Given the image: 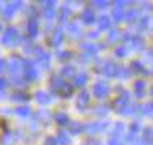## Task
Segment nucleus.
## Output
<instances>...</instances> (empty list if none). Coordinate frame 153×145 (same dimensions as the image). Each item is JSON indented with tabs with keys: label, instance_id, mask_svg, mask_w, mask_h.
I'll return each instance as SVG.
<instances>
[{
	"label": "nucleus",
	"instance_id": "f257e3e1",
	"mask_svg": "<svg viewBox=\"0 0 153 145\" xmlns=\"http://www.w3.org/2000/svg\"><path fill=\"white\" fill-rule=\"evenodd\" d=\"M21 41V36L18 34V31L15 28H8L7 31H3L2 34V42L5 46H16Z\"/></svg>",
	"mask_w": 153,
	"mask_h": 145
},
{
	"label": "nucleus",
	"instance_id": "f03ea898",
	"mask_svg": "<svg viewBox=\"0 0 153 145\" xmlns=\"http://www.w3.org/2000/svg\"><path fill=\"white\" fill-rule=\"evenodd\" d=\"M117 70L119 65H116L112 60H104V62L98 64V72L108 75V77H117Z\"/></svg>",
	"mask_w": 153,
	"mask_h": 145
},
{
	"label": "nucleus",
	"instance_id": "7ed1b4c3",
	"mask_svg": "<svg viewBox=\"0 0 153 145\" xmlns=\"http://www.w3.org/2000/svg\"><path fill=\"white\" fill-rule=\"evenodd\" d=\"M23 68H25V78L26 80H36L39 77V70L36 68L33 60H30V59L23 60Z\"/></svg>",
	"mask_w": 153,
	"mask_h": 145
},
{
	"label": "nucleus",
	"instance_id": "20e7f679",
	"mask_svg": "<svg viewBox=\"0 0 153 145\" xmlns=\"http://www.w3.org/2000/svg\"><path fill=\"white\" fill-rule=\"evenodd\" d=\"M21 68H23V60H21L18 56H13L12 60L8 62V72H10V75H12V78L18 77V74H20Z\"/></svg>",
	"mask_w": 153,
	"mask_h": 145
},
{
	"label": "nucleus",
	"instance_id": "39448f33",
	"mask_svg": "<svg viewBox=\"0 0 153 145\" xmlns=\"http://www.w3.org/2000/svg\"><path fill=\"white\" fill-rule=\"evenodd\" d=\"M34 54H36V59H38L39 67L49 68V65H51V56H49V54L44 52V49H42V48H34Z\"/></svg>",
	"mask_w": 153,
	"mask_h": 145
},
{
	"label": "nucleus",
	"instance_id": "423d86ee",
	"mask_svg": "<svg viewBox=\"0 0 153 145\" xmlns=\"http://www.w3.org/2000/svg\"><path fill=\"white\" fill-rule=\"evenodd\" d=\"M109 91H111V86L106 82H98L93 86V95L96 98H106L109 95Z\"/></svg>",
	"mask_w": 153,
	"mask_h": 145
},
{
	"label": "nucleus",
	"instance_id": "0eeeda50",
	"mask_svg": "<svg viewBox=\"0 0 153 145\" xmlns=\"http://www.w3.org/2000/svg\"><path fill=\"white\" fill-rule=\"evenodd\" d=\"M124 41L129 42L127 48H132V49H140L142 44H143V39L137 34H132V33H126L124 34Z\"/></svg>",
	"mask_w": 153,
	"mask_h": 145
},
{
	"label": "nucleus",
	"instance_id": "6e6552de",
	"mask_svg": "<svg viewBox=\"0 0 153 145\" xmlns=\"http://www.w3.org/2000/svg\"><path fill=\"white\" fill-rule=\"evenodd\" d=\"M21 5H23L21 2H10V3H5V5L2 7L3 20H10V18L13 16V13H15V10H16V8H20Z\"/></svg>",
	"mask_w": 153,
	"mask_h": 145
},
{
	"label": "nucleus",
	"instance_id": "1a4fd4ad",
	"mask_svg": "<svg viewBox=\"0 0 153 145\" xmlns=\"http://www.w3.org/2000/svg\"><path fill=\"white\" fill-rule=\"evenodd\" d=\"M108 127V122L106 121H101V122H90V124H86L85 126V130L90 134V135H94V134H98V132H103V130H106Z\"/></svg>",
	"mask_w": 153,
	"mask_h": 145
},
{
	"label": "nucleus",
	"instance_id": "9d476101",
	"mask_svg": "<svg viewBox=\"0 0 153 145\" xmlns=\"http://www.w3.org/2000/svg\"><path fill=\"white\" fill-rule=\"evenodd\" d=\"M26 31H28V36L30 38H36L38 36V31H39V23L36 20V16H30L26 21Z\"/></svg>",
	"mask_w": 153,
	"mask_h": 145
},
{
	"label": "nucleus",
	"instance_id": "9b49d317",
	"mask_svg": "<svg viewBox=\"0 0 153 145\" xmlns=\"http://www.w3.org/2000/svg\"><path fill=\"white\" fill-rule=\"evenodd\" d=\"M64 86H65V82L62 80L59 75H52L51 77V90H52V93H60Z\"/></svg>",
	"mask_w": 153,
	"mask_h": 145
},
{
	"label": "nucleus",
	"instance_id": "f8f14e48",
	"mask_svg": "<svg viewBox=\"0 0 153 145\" xmlns=\"http://www.w3.org/2000/svg\"><path fill=\"white\" fill-rule=\"evenodd\" d=\"M130 104V96H129V93H126L124 91L121 96H117V100L114 101V106L117 108V111H121L124 109V108H127Z\"/></svg>",
	"mask_w": 153,
	"mask_h": 145
},
{
	"label": "nucleus",
	"instance_id": "ddd939ff",
	"mask_svg": "<svg viewBox=\"0 0 153 145\" xmlns=\"http://www.w3.org/2000/svg\"><path fill=\"white\" fill-rule=\"evenodd\" d=\"M64 30L59 26V28H56V30L52 31V36H51V44L52 46H60L62 44V41H64Z\"/></svg>",
	"mask_w": 153,
	"mask_h": 145
},
{
	"label": "nucleus",
	"instance_id": "4468645a",
	"mask_svg": "<svg viewBox=\"0 0 153 145\" xmlns=\"http://www.w3.org/2000/svg\"><path fill=\"white\" fill-rule=\"evenodd\" d=\"M88 104H90V93L88 91H82L78 95V100H76V108H78L80 111H83Z\"/></svg>",
	"mask_w": 153,
	"mask_h": 145
},
{
	"label": "nucleus",
	"instance_id": "2eb2a0df",
	"mask_svg": "<svg viewBox=\"0 0 153 145\" xmlns=\"http://www.w3.org/2000/svg\"><path fill=\"white\" fill-rule=\"evenodd\" d=\"M80 18H82V21H83V23L90 25V23H93V21H94V12H93V10L88 7V8H85V10L82 12V15H80Z\"/></svg>",
	"mask_w": 153,
	"mask_h": 145
},
{
	"label": "nucleus",
	"instance_id": "dca6fc26",
	"mask_svg": "<svg viewBox=\"0 0 153 145\" xmlns=\"http://www.w3.org/2000/svg\"><path fill=\"white\" fill-rule=\"evenodd\" d=\"M82 49L85 51V54L86 56H94V54L98 52V51H100V46H96V44H90V42H83L82 44Z\"/></svg>",
	"mask_w": 153,
	"mask_h": 145
},
{
	"label": "nucleus",
	"instance_id": "f3484780",
	"mask_svg": "<svg viewBox=\"0 0 153 145\" xmlns=\"http://www.w3.org/2000/svg\"><path fill=\"white\" fill-rule=\"evenodd\" d=\"M36 101H38L39 104H49L51 101H52V96L46 91H38L36 93Z\"/></svg>",
	"mask_w": 153,
	"mask_h": 145
},
{
	"label": "nucleus",
	"instance_id": "a211bd4d",
	"mask_svg": "<svg viewBox=\"0 0 153 145\" xmlns=\"http://www.w3.org/2000/svg\"><path fill=\"white\" fill-rule=\"evenodd\" d=\"M143 91H145V82L143 80H138V82L134 83V93H135L137 98L143 96Z\"/></svg>",
	"mask_w": 153,
	"mask_h": 145
},
{
	"label": "nucleus",
	"instance_id": "6ab92c4d",
	"mask_svg": "<svg viewBox=\"0 0 153 145\" xmlns=\"http://www.w3.org/2000/svg\"><path fill=\"white\" fill-rule=\"evenodd\" d=\"M67 31L70 33L74 38H76V36L82 34V30H80L78 23H75V21H74V23H68V25H67Z\"/></svg>",
	"mask_w": 153,
	"mask_h": 145
},
{
	"label": "nucleus",
	"instance_id": "aec40b11",
	"mask_svg": "<svg viewBox=\"0 0 153 145\" xmlns=\"http://www.w3.org/2000/svg\"><path fill=\"white\" fill-rule=\"evenodd\" d=\"M124 132H126V126H124L122 122H117V124L114 126V129H112V137L121 139V137L124 135Z\"/></svg>",
	"mask_w": 153,
	"mask_h": 145
},
{
	"label": "nucleus",
	"instance_id": "412c9836",
	"mask_svg": "<svg viewBox=\"0 0 153 145\" xmlns=\"http://www.w3.org/2000/svg\"><path fill=\"white\" fill-rule=\"evenodd\" d=\"M86 82H88V74L82 72V74L75 75V86H83Z\"/></svg>",
	"mask_w": 153,
	"mask_h": 145
},
{
	"label": "nucleus",
	"instance_id": "4be33fe9",
	"mask_svg": "<svg viewBox=\"0 0 153 145\" xmlns=\"http://www.w3.org/2000/svg\"><path fill=\"white\" fill-rule=\"evenodd\" d=\"M60 75L62 77H74L75 75V67L74 65H65V67H62V70H60Z\"/></svg>",
	"mask_w": 153,
	"mask_h": 145
},
{
	"label": "nucleus",
	"instance_id": "5701e85b",
	"mask_svg": "<svg viewBox=\"0 0 153 145\" xmlns=\"http://www.w3.org/2000/svg\"><path fill=\"white\" fill-rule=\"evenodd\" d=\"M129 68H130V70H134V72H137V74H148V72L145 70V67L138 62V60H134V62L130 64Z\"/></svg>",
	"mask_w": 153,
	"mask_h": 145
},
{
	"label": "nucleus",
	"instance_id": "b1692460",
	"mask_svg": "<svg viewBox=\"0 0 153 145\" xmlns=\"http://www.w3.org/2000/svg\"><path fill=\"white\" fill-rule=\"evenodd\" d=\"M54 119H56V122H57V124H60V126L70 124V122H68V116L65 113H57L56 116H54Z\"/></svg>",
	"mask_w": 153,
	"mask_h": 145
},
{
	"label": "nucleus",
	"instance_id": "393cba45",
	"mask_svg": "<svg viewBox=\"0 0 153 145\" xmlns=\"http://www.w3.org/2000/svg\"><path fill=\"white\" fill-rule=\"evenodd\" d=\"M114 54H116V57H126L127 54H129V48H127V44L117 46L116 51H114Z\"/></svg>",
	"mask_w": 153,
	"mask_h": 145
},
{
	"label": "nucleus",
	"instance_id": "a878e982",
	"mask_svg": "<svg viewBox=\"0 0 153 145\" xmlns=\"http://www.w3.org/2000/svg\"><path fill=\"white\" fill-rule=\"evenodd\" d=\"M138 16H140V12L138 10H130V12H127L126 13V18H127V21H130V23H135V21L138 20Z\"/></svg>",
	"mask_w": 153,
	"mask_h": 145
},
{
	"label": "nucleus",
	"instance_id": "bb28decb",
	"mask_svg": "<svg viewBox=\"0 0 153 145\" xmlns=\"http://www.w3.org/2000/svg\"><path fill=\"white\" fill-rule=\"evenodd\" d=\"M137 109H138L137 104H129V106L124 108V109H121L119 113L124 114V116H132V114H135V113H137Z\"/></svg>",
	"mask_w": 153,
	"mask_h": 145
},
{
	"label": "nucleus",
	"instance_id": "cd10ccee",
	"mask_svg": "<svg viewBox=\"0 0 153 145\" xmlns=\"http://www.w3.org/2000/svg\"><path fill=\"white\" fill-rule=\"evenodd\" d=\"M140 113L145 114V116L153 114V101H148V103L143 104V106H140Z\"/></svg>",
	"mask_w": 153,
	"mask_h": 145
},
{
	"label": "nucleus",
	"instance_id": "c85d7f7f",
	"mask_svg": "<svg viewBox=\"0 0 153 145\" xmlns=\"http://www.w3.org/2000/svg\"><path fill=\"white\" fill-rule=\"evenodd\" d=\"M57 142L62 144V145H68V144H70V135H68V134H65L64 130H60L59 135H57Z\"/></svg>",
	"mask_w": 153,
	"mask_h": 145
},
{
	"label": "nucleus",
	"instance_id": "c756f323",
	"mask_svg": "<svg viewBox=\"0 0 153 145\" xmlns=\"http://www.w3.org/2000/svg\"><path fill=\"white\" fill-rule=\"evenodd\" d=\"M30 113H31V111H30V108H28V106H18L15 109V114L20 116V117H28Z\"/></svg>",
	"mask_w": 153,
	"mask_h": 145
},
{
	"label": "nucleus",
	"instance_id": "7c9ffc66",
	"mask_svg": "<svg viewBox=\"0 0 153 145\" xmlns=\"http://www.w3.org/2000/svg\"><path fill=\"white\" fill-rule=\"evenodd\" d=\"M98 26H100V30H108V28L111 26V20H109V16H101L100 20H98Z\"/></svg>",
	"mask_w": 153,
	"mask_h": 145
},
{
	"label": "nucleus",
	"instance_id": "2f4dec72",
	"mask_svg": "<svg viewBox=\"0 0 153 145\" xmlns=\"http://www.w3.org/2000/svg\"><path fill=\"white\" fill-rule=\"evenodd\" d=\"M130 75H132L130 68H127V67H121V65H119V70H117V78H129Z\"/></svg>",
	"mask_w": 153,
	"mask_h": 145
},
{
	"label": "nucleus",
	"instance_id": "473e14b6",
	"mask_svg": "<svg viewBox=\"0 0 153 145\" xmlns=\"http://www.w3.org/2000/svg\"><path fill=\"white\" fill-rule=\"evenodd\" d=\"M70 15H72V8H70L68 5H64V7L60 8V21H65Z\"/></svg>",
	"mask_w": 153,
	"mask_h": 145
},
{
	"label": "nucleus",
	"instance_id": "72a5a7b5",
	"mask_svg": "<svg viewBox=\"0 0 153 145\" xmlns=\"http://www.w3.org/2000/svg\"><path fill=\"white\" fill-rule=\"evenodd\" d=\"M82 130H85V126L80 122H70V132L72 134H80Z\"/></svg>",
	"mask_w": 153,
	"mask_h": 145
},
{
	"label": "nucleus",
	"instance_id": "f704fd0d",
	"mask_svg": "<svg viewBox=\"0 0 153 145\" xmlns=\"http://www.w3.org/2000/svg\"><path fill=\"white\" fill-rule=\"evenodd\" d=\"M112 18H114V21H121L122 18H126V13H124L122 8H114L112 10Z\"/></svg>",
	"mask_w": 153,
	"mask_h": 145
},
{
	"label": "nucleus",
	"instance_id": "c9c22d12",
	"mask_svg": "<svg viewBox=\"0 0 153 145\" xmlns=\"http://www.w3.org/2000/svg\"><path fill=\"white\" fill-rule=\"evenodd\" d=\"M72 91H74V86H72V85H68V83H65V86L62 88L60 95L64 96V98H70V96H72Z\"/></svg>",
	"mask_w": 153,
	"mask_h": 145
},
{
	"label": "nucleus",
	"instance_id": "e433bc0d",
	"mask_svg": "<svg viewBox=\"0 0 153 145\" xmlns=\"http://www.w3.org/2000/svg\"><path fill=\"white\" fill-rule=\"evenodd\" d=\"M142 140H145V142L153 140V130L152 129H143L142 130Z\"/></svg>",
	"mask_w": 153,
	"mask_h": 145
},
{
	"label": "nucleus",
	"instance_id": "4c0bfd02",
	"mask_svg": "<svg viewBox=\"0 0 153 145\" xmlns=\"http://www.w3.org/2000/svg\"><path fill=\"white\" fill-rule=\"evenodd\" d=\"M26 82H28L26 78H20V77H16V78H12V85H13V86H18V88H21V86L28 85Z\"/></svg>",
	"mask_w": 153,
	"mask_h": 145
},
{
	"label": "nucleus",
	"instance_id": "58836bf2",
	"mask_svg": "<svg viewBox=\"0 0 153 145\" xmlns=\"http://www.w3.org/2000/svg\"><path fill=\"white\" fill-rule=\"evenodd\" d=\"M38 119L39 121H47V119H51V113L46 109H39L38 111Z\"/></svg>",
	"mask_w": 153,
	"mask_h": 145
},
{
	"label": "nucleus",
	"instance_id": "ea45409f",
	"mask_svg": "<svg viewBox=\"0 0 153 145\" xmlns=\"http://www.w3.org/2000/svg\"><path fill=\"white\" fill-rule=\"evenodd\" d=\"M2 144L3 145H12L13 144V134L12 132H5V135H3V139H2Z\"/></svg>",
	"mask_w": 153,
	"mask_h": 145
},
{
	"label": "nucleus",
	"instance_id": "a19ab883",
	"mask_svg": "<svg viewBox=\"0 0 153 145\" xmlns=\"http://www.w3.org/2000/svg\"><path fill=\"white\" fill-rule=\"evenodd\" d=\"M148 23H150V18H148V16L140 18V21H138V30H147Z\"/></svg>",
	"mask_w": 153,
	"mask_h": 145
},
{
	"label": "nucleus",
	"instance_id": "79ce46f5",
	"mask_svg": "<svg viewBox=\"0 0 153 145\" xmlns=\"http://www.w3.org/2000/svg\"><path fill=\"white\" fill-rule=\"evenodd\" d=\"M140 130H143V129H142V124H140V121H135V122H132V126H130V132H132V134H137V132H140Z\"/></svg>",
	"mask_w": 153,
	"mask_h": 145
},
{
	"label": "nucleus",
	"instance_id": "37998d69",
	"mask_svg": "<svg viewBox=\"0 0 153 145\" xmlns=\"http://www.w3.org/2000/svg\"><path fill=\"white\" fill-rule=\"evenodd\" d=\"M117 38H119V31L117 30H111V31H109V36H108V41L109 42L117 41Z\"/></svg>",
	"mask_w": 153,
	"mask_h": 145
},
{
	"label": "nucleus",
	"instance_id": "c03bdc74",
	"mask_svg": "<svg viewBox=\"0 0 153 145\" xmlns=\"http://www.w3.org/2000/svg\"><path fill=\"white\" fill-rule=\"evenodd\" d=\"M94 114L96 116H106L108 114V106H98L94 109Z\"/></svg>",
	"mask_w": 153,
	"mask_h": 145
},
{
	"label": "nucleus",
	"instance_id": "a18cd8bd",
	"mask_svg": "<svg viewBox=\"0 0 153 145\" xmlns=\"http://www.w3.org/2000/svg\"><path fill=\"white\" fill-rule=\"evenodd\" d=\"M12 100L13 101H26L28 96L25 93H15V95H12Z\"/></svg>",
	"mask_w": 153,
	"mask_h": 145
},
{
	"label": "nucleus",
	"instance_id": "49530a36",
	"mask_svg": "<svg viewBox=\"0 0 153 145\" xmlns=\"http://www.w3.org/2000/svg\"><path fill=\"white\" fill-rule=\"evenodd\" d=\"M108 145H126V144L121 142V139H117V137H111L108 140Z\"/></svg>",
	"mask_w": 153,
	"mask_h": 145
},
{
	"label": "nucleus",
	"instance_id": "de8ad7c7",
	"mask_svg": "<svg viewBox=\"0 0 153 145\" xmlns=\"http://www.w3.org/2000/svg\"><path fill=\"white\" fill-rule=\"evenodd\" d=\"M68 57H70V52H64V51L57 52V59H60V60H67Z\"/></svg>",
	"mask_w": 153,
	"mask_h": 145
},
{
	"label": "nucleus",
	"instance_id": "09e8293b",
	"mask_svg": "<svg viewBox=\"0 0 153 145\" xmlns=\"http://www.w3.org/2000/svg\"><path fill=\"white\" fill-rule=\"evenodd\" d=\"M93 5L96 7V8H106L109 3L108 2H103V0H96V2H93Z\"/></svg>",
	"mask_w": 153,
	"mask_h": 145
},
{
	"label": "nucleus",
	"instance_id": "8fccbe9b",
	"mask_svg": "<svg viewBox=\"0 0 153 145\" xmlns=\"http://www.w3.org/2000/svg\"><path fill=\"white\" fill-rule=\"evenodd\" d=\"M23 51H25L26 54H30V52H33V51H34V49H33V46H31V42H30V41H26V44L23 46Z\"/></svg>",
	"mask_w": 153,
	"mask_h": 145
},
{
	"label": "nucleus",
	"instance_id": "3c124183",
	"mask_svg": "<svg viewBox=\"0 0 153 145\" xmlns=\"http://www.w3.org/2000/svg\"><path fill=\"white\" fill-rule=\"evenodd\" d=\"M127 3H129V2H122V0H121V2H114V8H122L124 10V7H126Z\"/></svg>",
	"mask_w": 153,
	"mask_h": 145
},
{
	"label": "nucleus",
	"instance_id": "603ef678",
	"mask_svg": "<svg viewBox=\"0 0 153 145\" xmlns=\"http://www.w3.org/2000/svg\"><path fill=\"white\" fill-rule=\"evenodd\" d=\"M56 142H57V140L54 139V137H47L46 142H44V145H56Z\"/></svg>",
	"mask_w": 153,
	"mask_h": 145
},
{
	"label": "nucleus",
	"instance_id": "864d4df0",
	"mask_svg": "<svg viewBox=\"0 0 153 145\" xmlns=\"http://www.w3.org/2000/svg\"><path fill=\"white\" fill-rule=\"evenodd\" d=\"M7 85H8V82H7V78H2V80H0V88H2V91H5Z\"/></svg>",
	"mask_w": 153,
	"mask_h": 145
},
{
	"label": "nucleus",
	"instance_id": "5fc2aeb1",
	"mask_svg": "<svg viewBox=\"0 0 153 145\" xmlns=\"http://www.w3.org/2000/svg\"><path fill=\"white\" fill-rule=\"evenodd\" d=\"M88 38H90V39H96V38H100V31H93V33H88Z\"/></svg>",
	"mask_w": 153,
	"mask_h": 145
},
{
	"label": "nucleus",
	"instance_id": "6e6d98bb",
	"mask_svg": "<svg viewBox=\"0 0 153 145\" xmlns=\"http://www.w3.org/2000/svg\"><path fill=\"white\" fill-rule=\"evenodd\" d=\"M0 65H2V72H7V70H8V67H7L8 64H7L5 59H2V64H0Z\"/></svg>",
	"mask_w": 153,
	"mask_h": 145
},
{
	"label": "nucleus",
	"instance_id": "4d7b16f0",
	"mask_svg": "<svg viewBox=\"0 0 153 145\" xmlns=\"http://www.w3.org/2000/svg\"><path fill=\"white\" fill-rule=\"evenodd\" d=\"M132 145H147V142H145V140H142V139H137Z\"/></svg>",
	"mask_w": 153,
	"mask_h": 145
},
{
	"label": "nucleus",
	"instance_id": "13d9d810",
	"mask_svg": "<svg viewBox=\"0 0 153 145\" xmlns=\"http://www.w3.org/2000/svg\"><path fill=\"white\" fill-rule=\"evenodd\" d=\"M142 8H145V10H152V5H150V3H142Z\"/></svg>",
	"mask_w": 153,
	"mask_h": 145
},
{
	"label": "nucleus",
	"instance_id": "bf43d9fd",
	"mask_svg": "<svg viewBox=\"0 0 153 145\" xmlns=\"http://www.w3.org/2000/svg\"><path fill=\"white\" fill-rule=\"evenodd\" d=\"M150 93H152V96H153V86H152V88H150Z\"/></svg>",
	"mask_w": 153,
	"mask_h": 145
}]
</instances>
